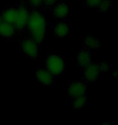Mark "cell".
<instances>
[{
    "label": "cell",
    "instance_id": "cell-1",
    "mask_svg": "<svg viewBox=\"0 0 118 125\" xmlns=\"http://www.w3.org/2000/svg\"><path fill=\"white\" fill-rule=\"evenodd\" d=\"M30 38L37 44H41L45 39L46 21L44 16L38 10L29 11L26 24Z\"/></svg>",
    "mask_w": 118,
    "mask_h": 125
},
{
    "label": "cell",
    "instance_id": "cell-2",
    "mask_svg": "<svg viewBox=\"0 0 118 125\" xmlns=\"http://www.w3.org/2000/svg\"><path fill=\"white\" fill-rule=\"evenodd\" d=\"M28 13V10L24 4L7 7L1 14L2 21L12 24L16 31H22L26 29Z\"/></svg>",
    "mask_w": 118,
    "mask_h": 125
},
{
    "label": "cell",
    "instance_id": "cell-3",
    "mask_svg": "<svg viewBox=\"0 0 118 125\" xmlns=\"http://www.w3.org/2000/svg\"><path fill=\"white\" fill-rule=\"evenodd\" d=\"M66 68V63L63 58L57 54H49L45 59V69L54 76L62 75Z\"/></svg>",
    "mask_w": 118,
    "mask_h": 125
},
{
    "label": "cell",
    "instance_id": "cell-4",
    "mask_svg": "<svg viewBox=\"0 0 118 125\" xmlns=\"http://www.w3.org/2000/svg\"><path fill=\"white\" fill-rule=\"evenodd\" d=\"M21 51L24 52V54L29 58L36 59L39 54V46L36 42L32 40L30 37H25L21 40L20 43Z\"/></svg>",
    "mask_w": 118,
    "mask_h": 125
},
{
    "label": "cell",
    "instance_id": "cell-5",
    "mask_svg": "<svg viewBox=\"0 0 118 125\" xmlns=\"http://www.w3.org/2000/svg\"><path fill=\"white\" fill-rule=\"evenodd\" d=\"M87 84L82 81H76L71 83L67 87V94L71 98L87 94Z\"/></svg>",
    "mask_w": 118,
    "mask_h": 125
},
{
    "label": "cell",
    "instance_id": "cell-6",
    "mask_svg": "<svg viewBox=\"0 0 118 125\" xmlns=\"http://www.w3.org/2000/svg\"><path fill=\"white\" fill-rule=\"evenodd\" d=\"M82 74H83V77L86 81L89 82V83L95 82L99 79L100 76L101 75L99 64L91 62L87 67H83Z\"/></svg>",
    "mask_w": 118,
    "mask_h": 125
},
{
    "label": "cell",
    "instance_id": "cell-7",
    "mask_svg": "<svg viewBox=\"0 0 118 125\" xmlns=\"http://www.w3.org/2000/svg\"><path fill=\"white\" fill-rule=\"evenodd\" d=\"M36 79L41 85L49 87L54 84V76L45 68H37L36 71Z\"/></svg>",
    "mask_w": 118,
    "mask_h": 125
},
{
    "label": "cell",
    "instance_id": "cell-8",
    "mask_svg": "<svg viewBox=\"0 0 118 125\" xmlns=\"http://www.w3.org/2000/svg\"><path fill=\"white\" fill-rule=\"evenodd\" d=\"M71 7L64 2H57L56 4L53 6L52 13L55 18L57 19H65L71 14Z\"/></svg>",
    "mask_w": 118,
    "mask_h": 125
},
{
    "label": "cell",
    "instance_id": "cell-9",
    "mask_svg": "<svg viewBox=\"0 0 118 125\" xmlns=\"http://www.w3.org/2000/svg\"><path fill=\"white\" fill-rule=\"evenodd\" d=\"M76 61L78 66L83 68L91 62V54L88 49L83 48L78 52L76 56Z\"/></svg>",
    "mask_w": 118,
    "mask_h": 125
},
{
    "label": "cell",
    "instance_id": "cell-10",
    "mask_svg": "<svg viewBox=\"0 0 118 125\" xmlns=\"http://www.w3.org/2000/svg\"><path fill=\"white\" fill-rule=\"evenodd\" d=\"M16 29L12 24L5 21L0 22V37L6 39H11L16 36Z\"/></svg>",
    "mask_w": 118,
    "mask_h": 125
},
{
    "label": "cell",
    "instance_id": "cell-11",
    "mask_svg": "<svg viewBox=\"0 0 118 125\" xmlns=\"http://www.w3.org/2000/svg\"><path fill=\"white\" fill-rule=\"evenodd\" d=\"M53 31L57 38H64L69 34L71 29H70L69 24L66 22L58 21L53 27Z\"/></svg>",
    "mask_w": 118,
    "mask_h": 125
},
{
    "label": "cell",
    "instance_id": "cell-12",
    "mask_svg": "<svg viewBox=\"0 0 118 125\" xmlns=\"http://www.w3.org/2000/svg\"><path fill=\"white\" fill-rule=\"evenodd\" d=\"M83 45L85 48L88 50H95L101 46V41L96 37L88 35L83 39Z\"/></svg>",
    "mask_w": 118,
    "mask_h": 125
},
{
    "label": "cell",
    "instance_id": "cell-13",
    "mask_svg": "<svg viewBox=\"0 0 118 125\" xmlns=\"http://www.w3.org/2000/svg\"><path fill=\"white\" fill-rule=\"evenodd\" d=\"M87 95H82V96L75 97L73 99L72 106L74 109H82L87 106Z\"/></svg>",
    "mask_w": 118,
    "mask_h": 125
},
{
    "label": "cell",
    "instance_id": "cell-14",
    "mask_svg": "<svg viewBox=\"0 0 118 125\" xmlns=\"http://www.w3.org/2000/svg\"><path fill=\"white\" fill-rule=\"evenodd\" d=\"M112 7V0H102L100 3L98 5L97 10L99 12H106L109 11Z\"/></svg>",
    "mask_w": 118,
    "mask_h": 125
},
{
    "label": "cell",
    "instance_id": "cell-15",
    "mask_svg": "<svg viewBox=\"0 0 118 125\" xmlns=\"http://www.w3.org/2000/svg\"><path fill=\"white\" fill-rule=\"evenodd\" d=\"M28 5L33 9H37L43 5V0H27Z\"/></svg>",
    "mask_w": 118,
    "mask_h": 125
},
{
    "label": "cell",
    "instance_id": "cell-16",
    "mask_svg": "<svg viewBox=\"0 0 118 125\" xmlns=\"http://www.w3.org/2000/svg\"><path fill=\"white\" fill-rule=\"evenodd\" d=\"M101 1L102 0H84V4L91 8H97Z\"/></svg>",
    "mask_w": 118,
    "mask_h": 125
},
{
    "label": "cell",
    "instance_id": "cell-17",
    "mask_svg": "<svg viewBox=\"0 0 118 125\" xmlns=\"http://www.w3.org/2000/svg\"><path fill=\"white\" fill-rule=\"evenodd\" d=\"M99 67H100V72H101V73L107 72L110 69V66L107 63V62H101V63H100Z\"/></svg>",
    "mask_w": 118,
    "mask_h": 125
},
{
    "label": "cell",
    "instance_id": "cell-18",
    "mask_svg": "<svg viewBox=\"0 0 118 125\" xmlns=\"http://www.w3.org/2000/svg\"><path fill=\"white\" fill-rule=\"evenodd\" d=\"M60 0H43V5L46 7H51L54 6V4H56Z\"/></svg>",
    "mask_w": 118,
    "mask_h": 125
},
{
    "label": "cell",
    "instance_id": "cell-19",
    "mask_svg": "<svg viewBox=\"0 0 118 125\" xmlns=\"http://www.w3.org/2000/svg\"><path fill=\"white\" fill-rule=\"evenodd\" d=\"M112 76H113L114 77H116V76H117V72H114V73L112 74Z\"/></svg>",
    "mask_w": 118,
    "mask_h": 125
},
{
    "label": "cell",
    "instance_id": "cell-20",
    "mask_svg": "<svg viewBox=\"0 0 118 125\" xmlns=\"http://www.w3.org/2000/svg\"><path fill=\"white\" fill-rule=\"evenodd\" d=\"M2 21V16H1V14H0V22Z\"/></svg>",
    "mask_w": 118,
    "mask_h": 125
}]
</instances>
